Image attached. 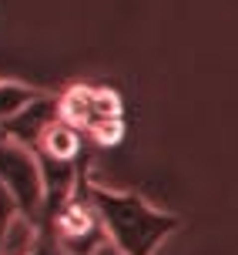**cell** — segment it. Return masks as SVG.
<instances>
[{"mask_svg": "<svg viewBox=\"0 0 238 255\" xmlns=\"http://www.w3.org/2000/svg\"><path fill=\"white\" fill-rule=\"evenodd\" d=\"M91 198L98 205V215L104 222L108 242H114L124 255H154L158 245L181 225V218L171 212L154 208L138 191H114L91 181Z\"/></svg>", "mask_w": 238, "mask_h": 255, "instance_id": "6da1fadb", "label": "cell"}, {"mask_svg": "<svg viewBox=\"0 0 238 255\" xmlns=\"http://www.w3.org/2000/svg\"><path fill=\"white\" fill-rule=\"evenodd\" d=\"M88 185L91 181H88V171H84L77 191L57 208V215L44 225V232H50L67 255H91L94 249H101V245L108 242V232H104V222L98 215V205L91 198Z\"/></svg>", "mask_w": 238, "mask_h": 255, "instance_id": "7a4b0ae2", "label": "cell"}, {"mask_svg": "<svg viewBox=\"0 0 238 255\" xmlns=\"http://www.w3.org/2000/svg\"><path fill=\"white\" fill-rule=\"evenodd\" d=\"M0 185L10 191L20 212L40 222L44 215V178H40V161L34 148H24L17 141L0 134Z\"/></svg>", "mask_w": 238, "mask_h": 255, "instance_id": "3957f363", "label": "cell"}, {"mask_svg": "<svg viewBox=\"0 0 238 255\" xmlns=\"http://www.w3.org/2000/svg\"><path fill=\"white\" fill-rule=\"evenodd\" d=\"M54 121H61V98H50V94H40L34 104H27L24 111L10 121L0 125V134L3 138L17 141L24 148H37L40 138L47 134V128Z\"/></svg>", "mask_w": 238, "mask_h": 255, "instance_id": "277c9868", "label": "cell"}, {"mask_svg": "<svg viewBox=\"0 0 238 255\" xmlns=\"http://www.w3.org/2000/svg\"><path fill=\"white\" fill-rule=\"evenodd\" d=\"M34 151L50 154V158H64V161H84V131L61 118L47 128V134L40 138V144Z\"/></svg>", "mask_w": 238, "mask_h": 255, "instance_id": "5b68a950", "label": "cell"}, {"mask_svg": "<svg viewBox=\"0 0 238 255\" xmlns=\"http://www.w3.org/2000/svg\"><path fill=\"white\" fill-rule=\"evenodd\" d=\"M40 235H44V229H40V222H34L30 215H20L10 222V229H7V235H3V245H0V255H30L34 249H37Z\"/></svg>", "mask_w": 238, "mask_h": 255, "instance_id": "8992f818", "label": "cell"}, {"mask_svg": "<svg viewBox=\"0 0 238 255\" xmlns=\"http://www.w3.org/2000/svg\"><path fill=\"white\" fill-rule=\"evenodd\" d=\"M40 94H44V91L27 88V84H20V81H0V125L10 121V118H17L27 104L37 101Z\"/></svg>", "mask_w": 238, "mask_h": 255, "instance_id": "52a82bcc", "label": "cell"}, {"mask_svg": "<svg viewBox=\"0 0 238 255\" xmlns=\"http://www.w3.org/2000/svg\"><path fill=\"white\" fill-rule=\"evenodd\" d=\"M20 215V205H17V198H13L10 191L0 185V245H3V235H7V229H10V222Z\"/></svg>", "mask_w": 238, "mask_h": 255, "instance_id": "ba28073f", "label": "cell"}, {"mask_svg": "<svg viewBox=\"0 0 238 255\" xmlns=\"http://www.w3.org/2000/svg\"><path fill=\"white\" fill-rule=\"evenodd\" d=\"M30 255H67V252L57 245V239H54L50 232H44V235H40V242H37V249H34Z\"/></svg>", "mask_w": 238, "mask_h": 255, "instance_id": "9c48e42d", "label": "cell"}, {"mask_svg": "<svg viewBox=\"0 0 238 255\" xmlns=\"http://www.w3.org/2000/svg\"><path fill=\"white\" fill-rule=\"evenodd\" d=\"M91 255H124V252H121V249H118V245H114V242H104V245H101V249H94V252H91Z\"/></svg>", "mask_w": 238, "mask_h": 255, "instance_id": "30bf717a", "label": "cell"}]
</instances>
